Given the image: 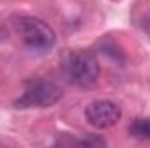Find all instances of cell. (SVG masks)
<instances>
[{
  "mask_svg": "<svg viewBox=\"0 0 150 148\" xmlns=\"http://www.w3.org/2000/svg\"><path fill=\"white\" fill-rule=\"evenodd\" d=\"M61 87L51 80H32L26 84L23 94L14 101V106L19 110L26 108H49L61 99Z\"/></svg>",
  "mask_w": 150,
  "mask_h": 148,
  "instance_id": "cell-1",
  "label": "cell"
},
{
  "mask_svg": "<svg viewBox=\"0 0 150 148\" xmlns=\"http://www.w3.org/2000/svg\"><path fill=\"white\" fill-rule=\"evenodd\" d=\"M18 30L23 38L25 45L35 52H49L56 44L54 30L44 23L42 19L33 16H21L18 18Z\"/></svg>",
  "mask_w": 150,
  "mask_h": 148,
  "instance_id": "cell-2",
  "label": "cell"
},
{
  "mask_svg": "<svg viewBox=\"0 0 150 148\" xmlns=\"http://www.w3.org/2000/svg\"><path fill=\"white\" fill-rule=\"evenodd\" d=\"M65 75L72 84L79 87L94 85L100 77V61L89 51L74 52L65 61Z\"/></svg>",
  "mask_w": 150,
  "mask_h": 148,
  "instance_id": "cell-3",
  "label": "cell"
},
{
  "mask_svg": "<svg viewBox=\"0 0 150 148\" xmlns=\"http://www.w3.org/2000/svg\"><path fill=\"white\" fill-rule=\"evenodd\" d=\"M86 120L96 127V129H108L115 125L120 117H122V110L117 103L108 101V99H96L93 103H89L86 106Z\"/></svg>",
  "mask_w": 150,
  "mask_h": 148,
  "instance_id": "cell-4",
  "label": "cell"
},
{
  "mask_svg": "<svg viewBox=\"0 0 150 148\" xmlns=\"http://www.w3.org/2000/svg\"><path fill=\"white\" fill-rule=\"evenodd\" d=\"M129 134L136 140H150V118H134L129 125Z\"/></svg>",
  "mask_w": 150,
  "mask_h": 148,
  "instance_id": "cell-5",
  "label": "cell"
},
{
  "mask_svg": "<svg viewBox=\"0 0 150 148\" xmlns=\"http://www.w3.org/2000/svg\"><path fill=\"white\" fill-rule=\"evenodd\" d=\"M75 145L79 147H86V148H98V147H105L107 141L100 136H86L82 140H75Z\"/></svg>",
  "mask_w": 150,
  "mask_h": 148,
  "instance_id": "cell-6",
  "label": "cell"
}]
</instances>
